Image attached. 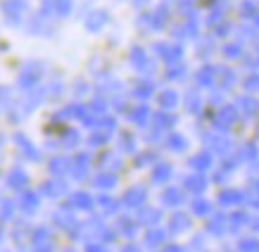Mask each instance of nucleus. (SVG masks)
I'll return each mask as SVG.
<instances>
[]
</instances>
